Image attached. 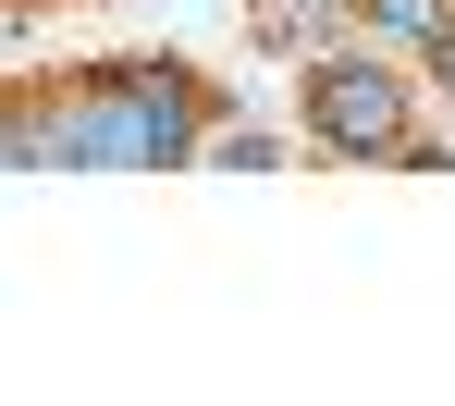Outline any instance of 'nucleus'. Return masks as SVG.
I'll return each mask as SVG.
<instances>
[{"label": "nucleus", "mask_w": 455, "mask_h": 406, "mask_svg": "<svg viewBox=\"0 0 455 406\" xmlns=\"http://www.w3.org/2000/svg\"><path fill=\"white\" fill-rule=\"evenodd\" d=\"M345 12H357V0H259V37H271V50H320V37H345Z\"/></svg>", "instance_id": "423d86ee"}, {"label": "nucleus", "mask_w": 455, "mask_h": 406, "mask_svg": "<svg viewBox=\"0 0 455 406\" xmlns=\"http://www.w3.org/2000/svg\"><path fill=\"white\" fill-rule=\"evenodd\" d=\"M0 172H50V75L0 86Z\"/></svg>", "instance_id": "20e7f679"}, {"label": "nucleus", "mask_w": 455, "mask_h": 406, "mask_svg": "<svg viewBox=\"0 0 455 406\" xmlns=\"http://www.w3.org/2000/svg\"><path fill=\"white\" fill-rule=\"evenodd\" d=\"M455 25V0H357L345 12V37H370V50H394V62H431Z\"/></svg>", "instance_id": "7ed1b4c3"}, {"label": "nucleus", "mask_w": 455, "mask_h": 406, "mask_svg": "<svg viewBox=\"0 0 455 406\" xmlns=\"http://www.w3.org/2000/svg\"><path fill=\"white\" fill-rule=\"evenodd\" d=\"M419 111H431L419 62H394V50H370V37H320V50L296 62V136L320 148V161H406Z\"/></svg>", "instance_id": "f03ea898"}, {"label": "nucleus", "mask_w": 455, "mask_h": 406, "mask_svg": "<svg viewBox=\"0 0 455 406\" xmlns=\"http://www.w3.org/2000/svg\"><path fill=\"white\" fill-rule=\"evenodd\" d=\"M197 172H283V136L271 123H246V111H210V136H197Z\"/></svg>", "instance_id": "39448f33"}, {"label": "nucleus", "mask_w": 455, "mask_h": 406, "mask_svg": "<svg viewBox=\"0 0 455 406\" xmlns=\"http://www.w3.org/2000/svg\"><path fill=\"white\" fill-rule=\"evenodd\" d=\"M222 86L172 50H111L50 75V172H197Z\"/></svg>", "instance_id": "f257e3e1"}, {"label": "nucleus", "mask_w": 455, "mask_h": 406, "mask_svg": "<svg viewBox=\"0 0 455 406\" xmlns=\"http://www.w3.org/2000/svg\"><path fill=\"white\" fill-rule=\"evenodd\" d=\"M419 86H431V99H443V111H455V25H443V50L419 62Z\"/></svg>", "instance_id": "0eeeda50"}]
</instances>
